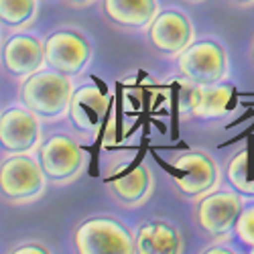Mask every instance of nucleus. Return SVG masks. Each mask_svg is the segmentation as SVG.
<instances>
[{"instance_id": "obj_23", "label": "nucleus", "mask_w": 254, "mask_h": 254, "mask_svg": "<svg viewBox=\"0 0 254 254\" xmlns=\"http://www.w3.org/2000/svg\"><path fill=\"white\" fill-rule=\"evenodd\" d=\"M236 2H242V4H248V2H254V0H236Z\"/></svg>"}, {"instance_id": "obj_16", "label": "nucleus", "mask_w": 254, "mask_h": 254, "mask_svg": "<svg viewBox=\"0 0 254 254\" xmlns=\"http://www.w3.org/2000/svg\"><path fill=\"white\" fill-rule=\"evenodd\" d=\"M183 240L177 228L165 222H149L138 228L134 238V252L138 254H179Z\"/></svg>"}, {"instance_id": "obj_3", "label": "nucleus", "mask_w": 254, "mask_h": 254, "mask_svg": "<svg viewBox=\"0 0 254 254\" xmlns=\"http://www.w3.org/2000/svg\"><path fill=\"white\" fill-rule=\"evenodd\" d=\"M37 161L43 169L47 181L63 185L73 181L81 173L83 165H86V153L71 136L59 132L39 142Z\"/></svg>"}, {"instance_id": "obj_19", "label": "nucleus", "mask_w": 254, "mask_h": 254, "mask_svg": "<svg viewBox=\"0 0 254 254\" xmlns=\"http://www.w3.org/2000/svg\"><path fill=\"white\" fill-rule=\"evenodd\" d=\"M232 230H234L236 238L242 244H246L254 250V203L252 205H242Z\"/></svg>"}, {"instance_id": "obj_9", "label": "nucleus", "mask_w": 254, "mask_h": 254, "mask_svg": "<svg viewBox=\"0 0 254 254\" xmlns=\"http://www.w3.org/2000/svg\"><path fill=\"white\" fill-rule=\"evenodd\" d=\"M0 63L2 69L14 79L33 75L45 67L43 41L31 33H12L0 49Z\"/></svg>"}, {"instance_id": "obj_5", "label": "nucleus", "mask_w": 254, "mask_h": 254, "mask_svg": "<svg viewBox=\"0 0 254 254\" xmlns=\"http://www.w3.org/2000/svg\"><path fill=\"white\" fill-rule=\"evenodd\" d=\"M177 67L193 83H220L228 75V57L214 41H199L177 55Z\"/></svg>"}, {"instance_id": "obj_12", "label": "nucleus", "mask_w": 254, "mask_h": 254, "mask_svg": "<svg viewBox=\"0 0 254 254\" xmlns=\"http://www.w3.org/2000/svg\"><path fill=\"white\" fill-rule=\"evenodd\" d=\"M108 96L102 94L94 86H81L71 92L67 114L71 122L83 132H96L106 114H108Z\"/></svg>"}, {"instance_id": "obj_14", "label": "nucleus", "mask_w": 254, "mask_h": 254, "mask_svg": "<svg viewBox=\"0 0 254 254\" xmlns=\"http://www.w3.org/2000/svg\"><path fill=\"white\" fill-rule=\"evenodd\" d=\"M232 90L230 86H220V83H195L189 88V112L197 118H222L228 114L232 106Z\"/></svg>"}, {"instance_id": "obj_22", "label": "nucleus", "mask_w": 254, "mask_h": 254, "mask_svg": "<svg viewBox=\"0 0 254 254\" xmlns=\"http://www.w3.org/2000/svg\"><path fill=\"white\" fill-rule=\"evenodd\" d=\"M207 252H230L228 248H209Z\"/></svg>"}, {"instance_id": "obj_11", "label": "nucleus", "mask_w": 254, "mask_h": 254, "mask_svg": "<svg viewBox=\"0 0 254 254\" xmlns=\"http://www.w3.org/2000/svg\"><path fill=\"white\" fill-rule=\"evenodd\" d=\"M149 39L157 51L167 55H179L193 41V27L179 10L157 12L149 25Z\"/></svg>"}, {"instance_id": "obj_17", "label": "nucleus", "mask_w": 254, "mask_h": 254, "mask_svg": "<svg viewBox=\"0 0 254 254\" xmlns=\"http://www.w3.org/2000/svg\"><path fill=\"white\" fill-rule=\"evenodd\" d=\"M39 12V0H0V27L20 31L33 25Z\"/></svg>"}, {"instance_id": "obj_6", "label": "nucleus", "mask_w": 254, "mask_h": 254, "mask_svg": "<svg viewBox=\"0 0 254 254\" xmlns=\"http://www.w3.org/2000/svg\"><path fill=\"white\" fill-rule=\"evenodd\" d=\"M90 43L79 33L69 29L53 31L43 41L45 65L63 75H77L90 61Z\"/></svg>"}, {"instance_id": "obj_2", "label": "nucleus", "mask_w": 254, "mask_h": 254, "mask_svg": "<svg viewBox=\"0 0 254 254\" xmlns=\"http://www.w3.org/2000/svg\"><path fill=\"white\" fill-rule=\"evenodd\" d=\"M47 177L31 153H12L0 161V197L12 205H27L45 193Z\"/></svg>"}, {"instance_id": "obj_15", "label": "nucleus", "mask_w": 254, "mask_h": 254, "mask_svg": "<svg viewBox=\"0 0 254 254\" xmlns=\"http://www.w3.org/2000/svg\"><path fill=\"white\" fill-rule=\"evenodd\" d=\"M104 10L118 27L149 29L159 12V4L157 0H104Z\"/></svg>"}, {"instance_id": "obj_8", "label": "nucleus", "mask_w": 254, "mask_h": 254, "mask_svg": "<svg viewBox=\"0 0 254 254\" xmlns=\"http://www.w3.org/2000/svg\"><path fill=\"white\" fill-rule=\"evenodd\" d=\"M41 142V122L39 118L20 106H8L0 112V149L6 155L12 153H33Z\"/></svg>"}, {"instance_id": "obj_7", "label": "nucleus", "mask_w": 254, "mask_h": 254, "mask_svg": "<svg viewBox=\"0 0 254 254\" xmlns=\"http://www.w3.org/2000/svg\"><path fill=\"white\" fill-rule=\"evenodd\" d=\"M173 181L185 197H201L218 187L220 171L209 155L189 151L177 157L173 165Z\"/></svg>"}, {"instance_id": "obj_13", "label": "nucleus", "mask_w": 254, "mask_h": 254, "mask_svg": "<svg viewBox=\"0 0 254 254\" xmlns=\"http://www.w3.org/2000/svg\"><path fill=\"white\" fill-rule=\"evenodd\" d=\"M108 187L112 195L128 207H136L140 205L146 197L151 195L153 189V175L149 171L146 165H134L130 169H116L112 171L110 179H108Z\"/></svg>"}, {"instance_id": "obj_21", "label": "nucleus", "mask_w": 254, "mask_h": 254, "mask_svg": "<svg viewBox=\"0 0 254 254\" xmlns=\"http://www.w3.org/2000/svg\"><path fill=\"white\" fill-rule=\"evenodd\" d=\"M67 2H73V4H86V2H94V0H67Z\"/></svg>"}, {"instance_id": "obj_4", "label": "nucleus", "mask_w": 254, "mask_h": 254, "mask_svg": "<svg viewBox=\"0 0 254 254\" xmlns=\"http://www.w3.org/2000/svg\"><path fill=\"white\" fill-rule=\"evenodd\" d=\"M75 250L79 254H130L134 238L112 218H92L75 230Z\"/></svg>"}, {"instance_id": "obj_10", "label": "nucleus", "mask_w": 254, "mask_h": 254, "mask_svg": "<svg viewBox=\"0 0 254 254\" xmlns=\"http://www.w3.org/2000/svg\"><path fill=\"white\" fill-rule=\"evenodd\" d=\"M242 205V197L234 191H209L197 203V224L209 236H224L234 226Z\"/></svg>"}, {"instance_id": "obj_1", "label": "nucleus", "mask_w": 254, "mask_h": 254, "mask_svg": "<svg viewBox=\"0 0 254 254\" xmlns=\"http://www.w3.org/2000/svg\"><path fill=\"white\" fill-rule=\"evenodd\" d=\"M71 81L67 75L53 69H39L20 83V104L29 108L39 120H55L67 114L71 100Z\"/></svg>"}, {"instance_id": "obj_20", "label": "nucleus", "mask_w": 254, "mask_h": 254, "mask_svg": "<svg viewBox=\"0 0 254 254\" xmlns=\"http://www.w3.org/2000/svg\"><path fill=\"white\" fill-rule=\"evenodd\" d=\"M10 252H16V254H43V252H51V250L45 244H41L39 240H27L25 244L14 246Z\"/></svg>"}, {"instance_id": "obj_18", "label": "nucleus", "mask_w": 254, "mask_h": 254, "mask_svg": "<svg viewBox=\"0 0 254 254\" xmlns=\"http://www.w3.org/2000/svg\"><path fill=\"white\" fill-rule=\"evenodd\" d=\"M226 177L242 195H254V149L236 153L230 159Z\"/></svg>"}]
</instances>
